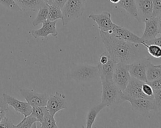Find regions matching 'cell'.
I'll return each mask as SVG.
<instances>
[{"label":"cell","mask_w":161,"mask_h":128,"mask_svg":"<svg viewBox=\"0 0 161 128\" xmlns=\"http://www.w3.org/2000/svg\"><path fill=\"white\" fill-rule=\"evenodd\" d=\"M99 34L106 51L116 63L130 64L140 59L150 57L143 44L125 41L108 32L100 31Z\"/></svg>","instance_id":"cell-1"},{"label":"cell","mask_w":161,"mask_h":128,"mask_svg":"<svg viewBox=\"0 0 161 128\" xmlns=\"http://www.w3.org/2000/svg\"><path fill=\"white\" fill-rule=\"evenodd\" d=\"M101 102L106 107H114L123 102V91L113 82V80H101Z\"/></svg>","instance_id":"cell-2"},{"label":"cell","mask_w":161,"mask_h":128,"mask_svg":"<svg viewBox=\"0 0 161 128\" xmlns=\"http://www.w3.org/2000/svg\"><path fill=\"white\" fill-rule=\"evenodd\" d=\"M70 72L71 77L78 82H87L99 77L97 66L73 64Z\"/></svg>","instance_id":"cell-3"},{"label":"cell","mask_w":161,"mask_h":128,"mask_svg":"<svg viewBox=\"0 0 161 128\" xmlns=\"http://www.w3.org/2000/svg\"><path fill=\"white\" fill-rule=\"evenodd\" d=\"M85 1L86 0L67 1L62 8V21L64 26L82 16L84 11Z\"/></svg>","instance_id":"cell-4"},{"label":"cell","mask_w":161,"mask_h":128,"mask_svg":"<svg viewBox=\"0 0 161 128\" xmlns=\"http://www.w3.org/2000/svg\"><path fill=\"white\" fill-rule=\"evenodd\" d=\"M116 64L107 51L103 52L99 56L97 67L101 81L113 80V73Z\"/></svg>","instance_id":"cell-5"},{"label":"cell","mask_w":161,"mask_h":128,"mask_svg":"<svg viewBox=\"0 0 161 128\" xmlns=\"http://www.w3.org/2000/svg\"><path fill=\"white\" fill-rule=\"evenodd\" d=\"M130 78L128 64L123 62L116 63L113 73V81L122 91L126 87Z\"/></svg>","instance_id":"cell-6"},{"label":"cell","mask_w":161,"mask_h":128,"mask_svg":"<svg viewBox=\"0 0 161 128\" xmlns=\"http://www.w3.org/2000/svg\"><path fill=\"white\" fill-rule=\"evenodd\" d=\"M19 91L21 96L32 107L46 106L49 97L48 94L37 92L28 89H21Z\"/></svg>","instance_id":"cell-7"},{"label":"cell","mask_w":161,"mask_h":128,"mask_svg":"<svg viewBox=\"0 0 161 128\" xmlns=\"http://www.w3.org/2000/svg\"><path fill=\"white\" fill-rule=\"evenodd\" d=\"M144 82L138 80L135 77H131L130 80L123 91V100L125 98H145L153 99L147 96L142 91V84Z\"/></svg>","instance_id":"cell-8"},{"label":"cell","mask_w":161,"mask_h":128,"mask_svg":"<svg viewBox=\"0 0 161 128\" xmlns=\"http://www.w3.org/2000/svg\"><path fill=\"white\" fill-rule=\"evenodd\" d=\"M151 62L150 57L140 59L128 64V71L131 77H135L143 82H147L146 71L147 66Z\"/></svg>","instance_id":"cell-9"},{"label":"cell","mask_w":161,"mask_h":128,"mask_svg":"<svg viewBox=\"0 0 161 128\" xmlns=\"http://www.w3.org/2000/svg\"><path fill=\"white\" fill-rule=\"evenodd\" d=\"M126 101L130 103L132 111L140 115L144 116L150 111H154L153 99L125 98V101Z\"/></svg>","instance_id":"cell-10"},{"label":"cell","mask_w":161,"mask_h":128,"mask_svg":"<svg viewBox=\"0 0 161 128\" xmlns=\"http://www.w3.org/2000/svg\"><path fill=\"white\" fill-rule=\"evenodd\" d=\"M45 107L48 112L54 116L58 111L67 108V104L65 95L56 92L55 94L49 96Z\"/></svg>","instance_id":"cell-11"},{"label":"cell","mask_w":161,"mask_h":128,"mask_svg":"<svg viewBox=\"0 0 161 128\" xmlns=\"http://www.w3.org/2000/svg\"><path fill=\"white\" fill-rule=\"evenodd\" d=\"M88 18L94 21L97 25L100 31L110 32L115 24L111 20V16L109 12L104 11L100 14H91Z\"/></svg>","instance_id":"cell-12"},{"label":"cell","mask_w":161,"mask_h":128,"mask_svg":"<svg viewBox=\"0 0 161 128\" xmlns=\"http://www.w3.org/2000/svg\"><path fill=\"white\" fill-rule=\"evenodd\" d=\"M2 97H3L6 104L8 106L12 107L16 112L20 113L24 116L31 114L32 111V107L27 102L19 101L15 97L5 93L3 94Z\"/></svg>","instance_id":"cell-13"},{"label":"cell","mask_w":161,"mask_h":128,"mask_svg":"<svg viewBox=\"0 0 161 128\" xmlns=\"http://www.w3.org/2000/svg\"><path fill=\"white\" fill-rule=\"evenodd\" d=\"M57 21H50L48 19L42 22V26L38 29H33L29 32V33L34 37L38 38L40 37H47L49 34L53 37H57L58 32L56 29V24Z\"/></svg>","instance_id":"cell-14"},{"label":"cell","mask_w":161,"mask_h":128,"mask_svg":"<svg viewBox=\"0 0 161 128\" xmlns=\"http://www.w3.org/2000/svg\"><path fill=\"white\" fill-rule=\"evenodd\" d=\"M113 34L114 36L123 39L125 41L136 43V44H142L143 42L141 37L138 36L126 27L121 26L117 25L115 24L112 31L109 32Z\"/></svg>","instance_id":"cell-15"},{"label":"cell","mask_w":161,"mask_h":128,"mask_svg":"<svg viewBox=\"0 0 161 128\" xmlns=\"http://www.w3.org/2000/svg\"><path fill=\"white\" fill-rule=\"evenodd\" d=\"M145 29L141 38L143 42L156 37L159 34L158 17H152L145 21Z\"/></svg>","instance_id":"cell-16"},{"label":"cell","mask_w":161,"mask_h":128,"mask_svg":"<svg viewBox=\"0 0 161 128\" xmlns=\"http://www.w3.org/2000/svg\"><path fill=\"white\" fill-rule=\"evenodd\" d=\"M137 11L141 22L152 17L153 4L152 0H135Z\"/></svg>","instance_id":"cell-17"},{"label":"cell","mask_w":161,"mask_h":128,"mask_svg":"<svg viewBox=\"0 0 161 128\" xmlns=\"http://www.w3.org/2000/svg\"><path fill=\"white\" fill-rule=\"evenodd\" d=\"M21 11H37L46 5L43 0H14Z\"/></svg>","instance_id":"cell-18"},{"label":"cell","mask_w":161,"mask_h":128,"mask_svg":"<svg viewBox=\"0 0 161 128\" xmlns=\"http://www.w3.org/2000/svg\"><path fill=\"white\" fill-rule=\"evenodd\" d=\"M116 5L117 6L124 9L137 21L141 22L137 11L135 0H120L119 2L116 4Z\"/></svg>","instance_id":"cell-19"},{"label":"cell","mask_w":161,"mask_h":128,"mask_svg":"<svg viewBox=\"0 0 161 128\" xmlns=\"http://www.w3.org/2000/svg\"><path fill=\"white\" fill-rule=\"evenodd\" d=\"M104 107H106V106L101 102L99 104L96 105L92 107H91L87 114V118H86V127L87 128H91L92 127L97 116L99 113V112L103 109Z\"/></svg>","instance_id":"cell-20"},{"label":"cell","mask_w":161,"mask_h":128,"mask_svg":"<svg viewBox=\"0 0 161 128\" xmlns=\"http://www.w3.org/2000/svg\"><path fill=\"white\" fill-rule=\"evenodd\" d=\"M40 127L42 128H57L58 127L56 124L54 116H52L45 107L44 116L42 121Z\"/></svg>","instance_id":"cell-21"},{"label":"cell","mask_w":161,"mask_h":128,"mask_svg":"<svg viewBox=\"0 0 161 128\" xmlns=\"http://www.w3.org/2000/svg\"><path fill=\"white\" fill-rule=\"evenodd\" d=\"M146 75L147 81H152L161 76V69L158 67L157 65H153L150 62L147 66Z\"/></svg>","instance_id":"cell-22"},{"label":"cell","mask_w":161,"mask_h":128,"mask_svg":"<svg viewBox=\"0 0 161 128\" xmlns=\"http://www.w3.org/2000/svg\"><path fill=\"white\" fill-rule=\"evenodd\" d=\"M37 119L31 114L24 116L23 119L19 122L17 125H15L16 128H36Z\"/></svg>","instance_id":"cell-23"},{"label":"cell","mask_w":161,"mask_h":128,"mask_svg":"<svg viewBox=\"0 0 161 128\" xmlns=\"http://www.w3.org/2000/svg\"><path fill=\"white\" fill-rule=\"evenodd\" d=\"M48 12V5H45L43 7H41L38 11L37 15L35 19L32 22V25L34 27L37 26L40 23H42L43 21L47 19Z\"/></svg>","instance_id":"cell-24"},{"label":"cell","mask_w":161,"mask_h":128,"mask_svg":"<svg viewBox=\"0 0 161 128\" xmlns=\"http://www.w3.org/2000/svg\"><path fill=\"white\" fill-rule=\"evenodd\" d=\"M48 6V12L47 19L50 21H57L58 19H62V9L54 6L53 4Z\"/></svg>","instance_id":"cell-25"},{"label":"cell","mask_w":161,"mask_h":128,"mask_svg":"<svg viewBox=\"0 0 161 128\" xmlns=\"http://www.w3.org/2000/svg\"><path fill=\"white\" fill-rule=\"evenodd\" d=\"M142 44L146 47L148 54L157 59H161V47L155 44H147L144 42Z\"/></svg>","instance_id":"cell-26"},{"label":"cell","mask_w":161,"mask_h":128,"mask_svg":"<svg viewBox=\"0 0 161 128\" xmlns=\"http://www.w3.org/2000/svg\"><path fill=\"white\" fill-rule=\"evenodd\" d=\"M153 102L154 111L156 112L161 111V89L153 90Z\"/></svg>","instance_id":"cell-27"},{"label":"cell","mask_w":161,"mask_h":128,"mask_svg":"<svg viewBox=\"0 0 161 128\" xmlns=\"http://www.w3.org/2000/svg\"><path fill=\"white\" fill-rule=\"evenodd\" d=\"M0 4L13 11L17 12L21 11L14 0H0Z\"/></svg>","instance_id":"cell-28"},{"label":"cell","mask_w":161,"mask_h":128,"mask_svg":"<svg viewBox=\"0 0 161 128\" xmlns=\"http://www.w3.org/2000/svg\"><path fill=\"white\" fill-rule=\"evenodd\" d=\"M45 109V106L32 107V111L31 114L37 119L38 122H41L44 116Z\"/></svg>","instance_id":"cell-29"},{"label":"cell","mask_w":161,"mask_h":128,"mask_svg":"<svg viewBox=\"0 0 161 128\" xmlns=\"http://www.w3.org/2000/svg\"><path fill=\"white\" fill-rule=\"evenodd\" d=\"M8 106L3 97H0V122L6 116L8 111Z\"/></svg>","instance_id":"cell-30"},{"label":"cell","mask_w":161,"mask_h":128,"mask_svg":"<svg viewBox=\"0 0 161 128\" xmlns=\"http://www.w3.org/2000/svg\"><path fill=\"white\" fill-rule=\"evenodd\" d=\"M153 4L152 17H158L161 13V0H152Z\"/></svg>","instance_id":"cell-31"},{"label":"cell","mask_w":161,"mask_h":128,"mask_svg":"<svg viewBox=\"0 0 161 128\" xmlns=\"http://www.w3.org/2000/svg\"><path fill=\"white\" fill-rule=\"evenodd\" d=\"M142 91L143 93L150 98H153V89L148 82H143L142 84Z\"/></svg>","instance_id":"cell-32"},{"label":"cell","mask_w":161,"mask_h":128,"mask_svg":"<svg viewBox=\"0 0 161 128\" xmlns=\"http://www.w3.org/2000/svg\"><path fill=\"white\" fill-rule=\"evenodd\" d=\"M0 127H6V128H13L15 127V125L13 124V121L10 117L5 116L3 120L0 122Z\"/></svg>","instance_id":"cell-33"},{"label":"cell","mask_w":161,"mask_h":128,"mask_svg":"<svg viewBox=\"0 0 161 128\" xmlns=\"http://www.w3.org/2000/svg\"><path fill=\"white\" fill-rule=\"evenodd\" d=\"M147 82L151 86L153 90H158L161 89V76L152 81H149Z\"/></svg>","instance_id":"cell-34"},{"label":"cell","mask_w":161,"mask_h":128,"mask_svg":"<svg viewBox=\"0 0 161 128\" xmlns=\"http://www.w3.org/2000/svg\"><path fill=\"white\" fill-rule=\"evenodd\" d=\"M147 44H155L161 47V36L159 37H155L149 41H146L143 42Z\"/></svg>","instance_id":"cell-35"},{"label":"cell","mask_w":161,"mask_h":128,"mask_svg":"<svg viewBox=\"0 0 161 128\" xmlns=\"http://www.w3.org/2000/svg\"><path fill=\"white\" fill-rule=\"evenodd\" d=\"M67 0H54L53 4L62 9L64 6V4H65V2H67Z\"/></svg>","instance_id":"cell-36"},{"label":"cell","mask_w":161,"mask_h":128,"mask_svg":"<svg viewBox=\"0 0 161 128\" xmlns=\"http://www.w3.org/2000/svg\"><path fill=\"white\" fill-rule=\"evenodd\" d=\"M158 32L161 34V13L158 16Z\"/></svg>","instance_id":"cell-37"},{"label":"cell","mask_w":161,"mask_h":128,"mask_svg":"<svg viewBox=\"0 0 161 128\" xmlns=\"http://www.w3.org/2000/svg\"><path fill=\"white\" fill-rule=\"evenodd\" d=\"M43 1L48 6L52 5L53 4V2H54V0H43Z\"/></svg>","instance_id":"cell-38"},{"label":"cell","mask_w":161,"mask_h":128,"mask_svg":"<svg viewBox=\"0 0 161 128\" xmlns=\"http://www.w3.org/2000/svg\"><path fill=\"white\" fill-rule=\"evenodd\" d=\"M120 0H109V1L113 3V4H116L117 3H118L119 2Z\"/></svg>","instance_id":"cell-39"},{"label":"cell","mask_w":161,"mask_h":128,"mask_svg":"<svg viewBox=\"0 0 161 128\" xmlns=\"http://www.w3.org/2000/svg\"><path fill=\"white\" fill-rule=\"evenodd\" d=\"M157 66L158 67H159V68H160V69H161V64H159V65H157Z\"/></svg>","instance_id":"cell-40"}]
</instances>
